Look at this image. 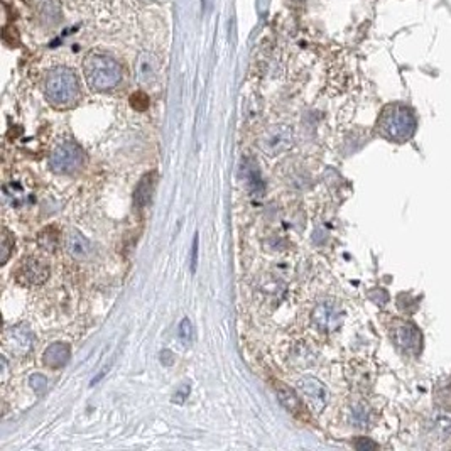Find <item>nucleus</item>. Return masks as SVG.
I'll list each match as a JSON object with an SVG mask.
<instances>
[{"instance_id":"1","label":"nucleus","mask_w":451,"mask_h":451,"mask_svg":"<svg viewBox=\"0 0 451 451\" xmlns=\"http://www.w3.org/2000/svg\"><path fill=\"white\" fill-rule=\"evenodd\" d=\"M83 73L88 87L94 91L113 90L122 82L120 63L102 53L87 54L83 61Z\"/></svg>"},{"instance_id":"2","label":"nucleus","mask_w":451,"mask_h":451,"mask_svg":"<svg viewBox=\"0 0 451 451\" xmlns=\"http://www.w3.org/2000/svg\"><path fill=\"white\" fill-rule=\"evenodd\" d=\"M46 96L56 107H71L80 99L77 73L66 66H58L46 77Z\"/></svg>"},{"instance_id":"3","label":"nucleus","mask_w":451,"mask_h":451,"mask_svg":"<svg viewBox=\"0 0 451 451\" xmlns=\"http://www.w3.org/2000/svg\"><path fill=\"white\" fill-rule=\"evenodd\" d=\"M379 129L383 137L395 142H404L414 136L416 119L412 112L402 105H390L383 110Z\"/></svg>"},{"instance_id":"4","label":"nucleus","mask_w":451,"mask_h":451,"mask_svg":"<svg viewBox=\"0 0 451 451\" xmlns=\"http://www.w3.org/2000/svg\"><path fill=\"white\" fill-rule=\"evenodd\" d=\"M85 164V151L71 139H65L53 149L49 167L56 174H73Z\"/></svg>"},{"instance_id":"5","label":"nucleus","mask_w":451,"mask_h":451,"mask_svg":"<svg viewBox=\"0 0 451 451\" xmlns=\"http://www.w3.org/2000/svg\"><path fill=\"white\" fill-rule=\"evenodd\" d=\"M259 149L269 158H277V155L288 153L294 146V132L289 125L279 124L265 129L262 136L257 141Z\"/></svg>"},{"instance_id":"6","label":"nucleus","mask_w":451,"mask_h":451,"mask_svg":"<svg viewBox=\"0 0 451 451\" xmlns=\"http://www.w3.org/2000/svg\"><path fill=\"white\" fill-rule=\"evenodd\" d=\"M311 318H313V323L319 331L330 333L340 328L341 322H343V311H341L338 303L333 301V299H326V301L316 305Z\"/></svg>"},{"instance_id":"7","label":"nucleus","mask_w":451,"mask_h":451,"mask_svg":"<svg viewBox=\"0 0 451 451\" xmlns=\"http://www.w3.org/2000/svg\"><path fill=\"white\" fill-rule=\"evenodd\" d=\"M51 269L49 264L37 257H27L24 259L15 271V277L23 286H41L48 281Z\"/></svg>"},{"instance_id":"8","label":"nucleus","mask_w":451,"mask_h":451,"mask_svg":"<svg viewBox=\"0 0 451 451\" xmlns=\"http://www.w3.org/2000/svg\"><path fill=\"white\" fill-rule=\"evenodd\" d=\"M299 390H301L303 398L307 400L310 407L313 409L316 414L323 411L328 404V390L326 387L323 386L322 382L316 377H311V375H306V377H301L298 382Z\"/></svg>"},{"instance_id":"9","label":"nucleus","mask_w":451,"mask_h":451,"mask_svg":"<svg viewBox=\"0 0 451 451\" xmlns=\"http://www.w3.org/2000/svg\"><path fill=\"white\" fill-rule=\"evenodd\" d=\"M394 341L395 345L402 350V352L409 353V355H417L423 347V336L414 324L400 323L394 331Z\"/></svg>"},{"instance_id":"10","label":"nucleus","mask_w":451,"mask_h":451,"mask_svg":"<svg viewBox=\"0 0 451 451\" xmlns=\"http://www.w3.org/2000/svg\"><path fill=\"white\" fill-rule=\"evenodd\" d=\"M6 345L12 353L26 355L32 348V333L24 324L12 326L6 333Z\"/></svg>"},{"instance_id":"11","label":"nucleus","mask_w":451,"mask_h":451,"mask_svg":"<svg viewBox=\"0 0 451 451\" xmlns=\"http://www.w3.org/2000/svg\"><path fill=\"white\" fill-rule=\"evenodd\" d=\"M66 252L78 262H85L94 257V243L78 230H71L66 237Z\"/></svg>"},{"instance_id":"12","label":"nucleus","mask_w":451,"mask_h":451,"mask_svg":"<svg viewBox=\"0 0 451 451\" xmlns=\"http://www.w3.org/2000/svg\"><path fill=\"white\" fill-rule=\"evenodd\" d=\"M136 71H137L139 82L141 83H144V85H151V83H154L159 75L158 58L151 53H141L137 58Z\"/></svg>"},{"instance_id":"13","label":"nucleus","mask_w":451,"mask_h":451,"mask_svg":"<svg viewBox=\"0 0 451 451\" xmlns=\"http://www.w3.org/2000/svg\"><path fill=\"white\" fill-rule=\"evenodd\" d=\"M43 360L44 364L51 367V369H61V367H65L70 360V345L65 343V341L51 343L44 350Z\"/></svg>"},{"instance_id":"14","label":"nucleus","mask_w":451,"mask_h":451,"mask_svg":"<svg viewBox=\"0 0 451 451\" xmlns=\"http://www.w3.org/2000/svg\"><path fill=\"white\" fill-rule=\"evenodd\" d=\"M155 179H158V172L153 171V172H147V174L142 176V179L139 181L136 191H134V203H136L139 208H144V206L151 201V198H153Z\"/></svg>"},{"instance_id":"15","label":"nucleus","mask_w":451,"mask_h":451,"mask_svg":"<svg viewBox=\"0 0 451 451\" xmlns=\"http://www.w3.org/2000/svg\"><path fill=\"white\" fill-rule=\"evenodd\" d=\"M276 392H277V398H279V400H281V404L288 409L291 414H294V416L301 414V399L298 398L296 392L291 389L289 386L277 382Z\"/></svg>"},{"instance_id":"16","label":"nucleus","mask_w":451,"mask_h":451,"mask_svg":"<svg viewBox=\"0 0 451 451\" xmlns=\"http://www.w3.org/2000/svg\"><path fill=\"white\" fill-rule=\"evenodd\" d=\"M58 230L54 227H46L39 234V246L48 252H54L58 248Z\"/></svg>"},{"instance_id":"17","label":"nucleus","mask_w":451,"mask_h":451,"mask_svg":"<svg viewBox=\"0 0 451 451\" xmlns=\"http://www.w3.org/2000/svg\"><path fill=\"white\" fill-rule=\"evenodd\" d=\"M178 338L183 347H189L193 341V324L189 322V318L181 319L178 326Z\"/></svg>"},{"instance_id":"18","label":"nucleus","mask_w":451,"mask_h":451,"mask_svg":"<svg viewBox=\"0 0 451 451\" xmlns=\"http://www.w3.org/2000/svg\"><path fill=\"white\" fill-rule=\"evenodd\" d=\"M433 433L440 436V440H448L451 436V419L450 417H438L433 424Z\"/></svg>"},{"instance_id":"19","label":"nucleus","mask_w":451,"mask_h":451,"mask_svg":"<svg viewBox=\"0 0 451 451\" xmlns=\"http://www.w3.org/2000/svg\"><path fill=\"white\" fill-rule=\"evenodd\" d=\"M130 105L137 112H146L149 108V96L144 91H136V94H132V96H130Z\"/></svg>"},{"instance_id":"20","label":"nucleus","mask_w":451,"mask_h":451,"mask_svg":"<svg viewBox=\"0 0 451 451\" xmlns=\"http://www.w3.org/2000/svg\"><path fill=\"white\" fill-rule=\"evenodd\" d=\"M12 248H14V240L11 237V231L4 229V237H2V264H6L9 260L12 254Z\"/></svg>"},{"instance_id":"21","label":"nucleus","mask_w":451,"mask_h":451,"mask_svg":"<svg viewBox=\"0 0 451 451\" xmlns=\"http://www.w3.org/2000/svg\"><path fill=\"white\" fill-rule=\"evenodd\" d=\"M352 423L358 426V428H364V426L369 423V412L364 407H355L352 411Z\"/></svg>"},{"instance_id":"22","label":"nucleus","mask_w":451,"mask_h":451,"mask_svg":"<svg viewBox=\"0 0 451 451\" xmlns=\"http://www.w3.org/2000/svg\"><path fill=\"white\" fill-rule=\"evenodd\" d=\"M29 383H31V387L37 392V394L44 392L46 387H48V381H46L44 375H41V374L31 375V377H29Z\"/></svg>"},{"instance_id":"23","label":"nucleus","mask_w":451,"mask_h":451,"mask_svg":"<svg viewBox=\"0 0 451 451\" xmlns=\"http://www.w3.org/2000/svg\"><path fill=\"white\" fill-rule=\"evenodd\" d=\"M189 392H191V386L189 383H181L178 390L174 392V398H172V402L174 404H183L184 400L189 398Z\"/></svg>"},{"instance_id":"24","label":"nucleus","mask_w":451,"mask_h":451,"mask_svg":"<svg viewBox=\"0 0 451 451\" xmlns=\"http://www.w3.org/2000/svg\"><path fill=\"white\" fill-rule=\"evenodd\" d=\"M198 243H200V239H198V234L193 239V247H191V272L196 271V264H198Z\"/></svg>"},{"instance_id":"25","label":"nucleus","mask_w":451,"mask_h":451,"mask_svg":"<svg viewBox=\"0 0 451 451\" xmlns=\"http://www.w3.org/2000/svg\"><path fill=\"white\" fill-rule=\"evenodd\" d=\"M161 362L164 365H172V362H174L172 352H170V350H164V352L161 353Z\"/></svg>"},{"instance_id":"26","label":"nucleus","mask_w":451,"mask_h":451,"mask_svg":"<svg viewBox=\"0 0 451 451\" xmlns=\"http://www.w3.org/2000/svg\"><path fill=\"white\" fill-rule=\"evenodd\" d=\"M375 443L372 441H367V440H362V441H358L357 443V448H375Z\"/></svg>"}]
</instances>
